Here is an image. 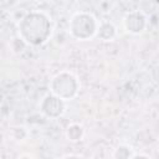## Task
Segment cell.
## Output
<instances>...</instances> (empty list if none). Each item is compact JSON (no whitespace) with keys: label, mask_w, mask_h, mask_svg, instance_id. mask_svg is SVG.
Returning <instances> with one entry per match:
<instances>
[{"label":"cell","mask_w":159,"mask_h":159,"mask_svg":"<svg viewBox=\"0 0 159 159\" xmlns=\"http://www.w3.org/2000/svg\"><path fill=\"white\" fill-rule=\"evenodd\" d=\"M19 32L24 41L30 45L43 43L51 34V24L42 12H30L19 24Z\"/></svg>","instance_id":"6da1fadb"},{"label":"cell","mask_w":159,"mask_h":159,"mask_svg":"<svg viewBox=\"0 0 159 159\" xmlns=\"http://www.w3.org/2000/svg\"><path fill=\"white\" fill-rule=\"evenodd\" d=\"M96 19L87 12H77L70 21V31L78 40H88L97 32Z\"/></svg>","instance_id":"7a4b0ae2"},{"label":"cell","mask_w":159,"mask_h":159,"mask_svg":"<svg viewBox=\"0 0 159 159\" xmlns=\"http://www.w3.org/2000/svg\"><path fill=\"white\" fill-rule=\"evenodd\" d=\"M97 36L101 39V40H104V41H108L114 37L116 35V29L114 26L111 24V22H103L99 25V27L97 29Z\"/></svg>","instance_id":"8992f818"},{"label":"cell","mask_w":159,"mask_h":159,"mask_svg":"<svg viewBox=\"0 0 159 159\" xmlns=\"http://www.w3.org/2000/svg\"><path fill=\"white\" fill-rule=\"evenodd\" d=\"M114 158H132L133 154H130V148L127 147V145H119L114 154H113Z\"/></svg>","instance_id":"ba28073f"},{"label":"cell","mask_w":159,"mask_h":159,"mask_svg":"<svg viewBox=\"0 0 159 159\" xmlns=\"http://www.w3.org/2000/svg\"><path fill=\"white\" fill-rule=\"evenodd\" d=\"M41 111L47 117H51V118L60 117L65 111L63 99L55 96L53 93L50 96H46L41 102Z\"/></svg>","instance_id":"277c9868"},{"label":"cell","mask_w":159,"mask_h":159,"mask_svg":"<svg viewBox=\"0 0 159 159\" xmlns=\"http://www.w3.org/2000/svg\"><path fill=\"white\" fill-rule=\"evenodd\" d=\"M67 138L72 142H76V140H80L83 135V128L80 125V124H71L68 128H67Z\"/></svg>","instance_id":"52a82bcc"},{"label":"cell","mask_w":159,"mask_h":159,"mask_svg":"<svg viewBox=\"0 0 159 159\" xmlns=\"http://www.w3.org/2000/svg\"><path fill=\"white\" fill-rule=\"evenodd\" d=\"M124 26L130 34H139L145 27V17L139 11H132L124 17Z\"/></svg>","instance_id":"5b68a950"},{"label":"cell","mask_w":159,"mask_h":159,"mask_svg":"<svg viewBox=\"0 0 159 159\" xmlns=\"http://www.w3.org/2000/svg\"><path fill=\"white\" fill-rule=\"evenodd\" d=\"M50 87L55 96L67 101L76 96L78 91V82L76 77L70 72H61L52 78Z\"/></svg>","instance_id":"3957f363"}]
</instances>
